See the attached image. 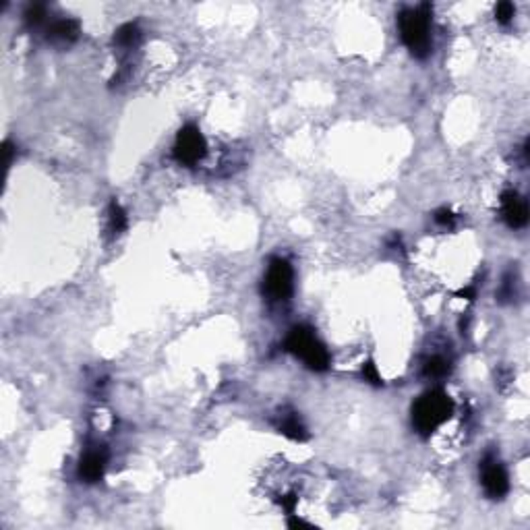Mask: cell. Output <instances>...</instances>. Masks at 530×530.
I'll use <instances>...</instances> for the list:
<instances>
[{
	"label": "cell",
	"mask_w": 530,
	"mask_h": 530,
	"mask_svg": "<svg viewBox=\"0 0 530 530\" xmlns=\"http://www.w3.org/2000/svg\"><path fill=\"white\" fill-rule=\"evenodd\" d=\"M398 27L400 38L412 56L427 58L431 54V5L404 9L398 15Z\"/></svg>",
	"instance_id": "1"
},
{
	"label": "cell",
	"mask_w": 530,
	"mask_h": 530,
	"mask_svg": "<svg viewBox=\"0 0 530 530\" xmlns=\"http://www.w3.org/2000/svg\"><path fill=\"white\" fill-rule=\"evenodd\" d=\"M454 402L444 389L425 392L412 404V425L418 435L429 437L452 416Z\"/></svg>",
	"instance_id": "2"
},
{
	"label": "cell",
	"mask_w": 530,
	"mask_h": 530,
	"mask_svg": "<svg viewBox=\"0 0 530 530\" xmlns=\"http://www.w3.org/2000/svg\"><path fill=\"white\" fill-rule=\"evenodd\" d=\"M286 350L298 357L311 371H328L330 369V352L328 348L317 340L311 328L306 326H296L290 330L286 338Z\"/></svg>",
	"instance_id": "3"
},
{
	"label": "cell",
	"mask_w": 530,
	"mask_h": 530,
	"mask_svg": "<svg viewBox=\"0 0 530 530\" xmlns=\"http://www.w3.org/2000/svg\"><path fill=\"white\" fill-rule=\"evenodd\" d=\"M261 290H263V296H267L269 300H276V302L288 300L292 296V290H294L292 265L282 257L272 259L269 265H267V272L263 276Z\"/></svg>",
	"instance_id": "4"
},
{
	"label": "cell",
	"mask_w": 530,
	"mask_h": 530,
	"mask_svg": "<svg viewBox=\"0 0 530 530\" xmlns=\"http://www.w3.org/2000/svg\"><path fill=\"white\" fill-rule=\"evenodd\" d=\"M207 154V141L195 125H186L178 131L174 141V158L182 166L199 164Z\"/></svg>",
	"instance_id": "5"
},
{
	"label": "cell",
	"mask_w": 530,
	"mask_h": 530,
	"mask_svg": "<svg viewBox=\"0 0 530 530\" xmlns=\"http://www.w3.org/2000/svg\"><path fill=\"white\" fill-rule=\"evenodd\" d=\"M481 483L491 499H501L509 491V477L503 464L493 456H487L481 464Z\"/></svg>",
	"instance_id": "6"
},
{
	"label": "cell",
	"mask_w": 530,
	"mask_h": 530,
	"mask_svg": "<svg viewBox=\"0 0 530 530\" xmlns=\"http://www.w3.org/2000/svg\"><path fill=\"white\" fill-rule=\"evenodd\" d=\"M501 214L509 228H524L528 224V203L516 191H505L501 195Z\"/></svg>",
	"instance_id": "7"
},
{
	"label": "cell",
	"mask_w": 530,
	"mask_h": 530,
	"mask_svg": "<svg viewBox=\"0 0 530 530\" xmlns=\"http://www.w3.org/2000/svg\"><path fill=\"white\" fill-rule=\"evenodd\" d=\"M106 464H108V454H106V450H101V448L89 450L79 462V479L85 483H97L106 472Z\"/></svg>",
	"instance_id": "8"
},
{
	"label": "cell",
	"mask_w": 530,
	"mask_h": 530,
	"mask_svg": "<svg viewBox=\"0 0 530 530\" xmlns=\"http://www.w3.org/2000/svg\"><path fill=\"white\" fill-rule=\"evenodd\" d=\"M79 38V23L75 19H60L48 29V40L54 44H73Z\"/></svg>",
	"instance_id": "9"
},
{
	"label": "cell",
	"mask_w": 530,
	"mask_h": 530,
	"mask_svg": "<svg viewBox=\"0 0 530 530\" xmlns=\"http://www.w3.org/2000/svg\"><path fill=\"white\" fill-rule=\"evenodd\" d=\"M278 429L280 433H284L286 437L290 439H304L306 437V431H304V425L300 422L298 414L296 412H284L278 416Z\"/></svg>",
	"instance_id": "10"
},
{
	"label": "cell",
	"mask_w": 530,
	"mask_h": 530,
	"mask_svg": "<svg viewBox=\"0 0 530 530\" xmlns=\"http://www.w3.org/2000/svg\"><path fill=\"white\" fill-rule=\"evenodd\" d=\"M129 226V220H127V211L123 209V205L115 199L110 201L108 205V228L115 237L123 234Z\"/></svg>",
	"instance_id": "11"
},
{
	"label": "cell",
	"mask_w": 530,
	"mask_h": 530,
	"mask_svg": "<svg viewBox=\"0 0 530 530\" xmlns=\"http://www.w3.org/2000/svg\"><path fill=\"white\" fill-rule=\"evenodd\" d=\"M141 38V32H139V25L137 23H125L123 27L117 29L115 34V42L121 46V48H131L139 42Z\"/></svg>",
	"instance_id": "12"
},
{
	"label": "cell",
	"mask_w": 530,
	"mask_h": 530,
	"mask_svg": "<svg viewBox=\"0 0 530 530\" xmlns=\"http://www.w3.org/2000/svg\"><path fill=\"white\" fill-rule=\"evenodd\" d=\"M422 373H425V377H431V379H442L450 373V363L444 357H431L425 361V365H422Z\"/></svg>",
	"instance_id": "13"
},
{
	"label": "cell",
	"mask_w": 530,
	"mask_h": 530,
	"mask_svg": "<svg viewBox=\"0 0 530 530\" xmlns=\"http://www.w3.org/2000/svg\"><path fill=\"white\" fill-rule=\"evenodd\" d=\"M514 15H516V7L511 5V3H499L497 7H495V19L499 21V23H509L511 19H514Z\"/></svg>",
	"instance_id": "14"
},
{
	"label": "cell",
	"mask_w": 530,
	"mask_h": 530,
	"mask_svg": "<svg viewBox=\"0 0 530 530\" xmlns=\"http://www.w3.org/2000/svg\"><path fill=\"white\" fill-rule=\"evenodd\" d=\"M44 15H46V9L42 5H29L27 11H25V21L29 25H38L44 19Z\"/></svg>",
	"instance_id": "15"
},
{
	"label": "cell",
	"mask_w": 530,
	"mask_h": 530,
	"mask_svg": "<svg viewBox=\"0 0 530 530\" xmlns=\"http://www.w3.org/2000/svg\"><path fill=\"white\" fill-rule=\"evenodd\" d=\"M363 379L369 381V383H373V385H381V375H379L377 367H375L371 361L363 367Z\"/></svg>",
	"instance_id": "16"
},
{
	"label": "cell",
	"mask_w": 530,
	"mask_h": 530,
	"mask_svg": "<svg viewBox=\"0 0 530 530\" xmlns=\"http://www.w3.org/2000/svg\"><path fill=\"white\" fill-rule=\"evenodd\" d=\"M435 222L439 226H454L456 224V216L452 214L450 209H439V211H435Z\"/></svg>",
	"instance_id": "17"
},
{
	"label": "cell",
	"mask_w": 530,
	"mask_h": 530,
	"mask_svg": "<svg viewBox=\"0 0 530 530\" xmlns=\"http://www.w3.org/2000/svg\"><path fill=\"white\" fill-rule=\"evenodd\" d=\"M280 503H282V507L292 516L294 514V505H296V497L294 495H286V497H282L280 499Z\"/></svg>",
	"instance_id": "18"
},
{
	"label": "cell",
	"mask_w": 530,
	"mask_h": 530,
	"mask_svg": "<svg viewBox=\"0 0 530 530\" xmlns=\"http://www.w3.org/2000/svg\"><path fill=\"white\" fill-rule=\"evenodd\" d=\"M458 294H460V296H466L468 300H472V298H474V288H464V290H460Z\"/></svg>",
	"instance_id": "19"
}]
</instances>
